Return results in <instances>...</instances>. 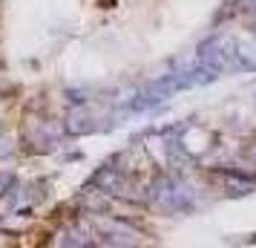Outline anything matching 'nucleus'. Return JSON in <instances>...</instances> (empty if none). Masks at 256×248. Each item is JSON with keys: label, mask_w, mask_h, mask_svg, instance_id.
<instances>
[{"label": "nucleus", "mask_w": 256, "mask_h": 248, "mask_svg": "<svg viewBox=\"0 0 256 248\" xmlns=\"http://www.w3.org/2000/svg\"><path fill=\"white\" fill-rule=\"evenodd\" d=\"M224 185H228V193H236V196H242V193H250V190L256 188L254 179H250V176H242V173H228Z\"/></svg>", "instance_id": "f03ea898"}, {"label": "nucleus", "mask_w": 256, "mask_h": 248, "mask_svg": "<svg viewBox=\"0 0 256 248\" xmlns=\"http://www.w3.org/2000/svg\"><path fill=\"white\" fill-rule=\"evenodd\" d=\"M12 147H9V139H0V156H9Z\"/></svg>", "instance_id": "7ed1b4c3"}, {"label": "nucleus", "mask_w": 256, "mask_h": 248, "mask_svg": "<svg viewBox=\"0 0 256 248\" xmlns=\"http://www.w3.org/2000/svg\"><path fill=\"white\" fill-rule=\"evenodd\" d=\"M101 231H104L106 236H110V242H121V245H130L132 239H127V236H138L130 225H124V222H101Z\"/></svg>", "instance_id": "f257e3e1"}]
</instances>
